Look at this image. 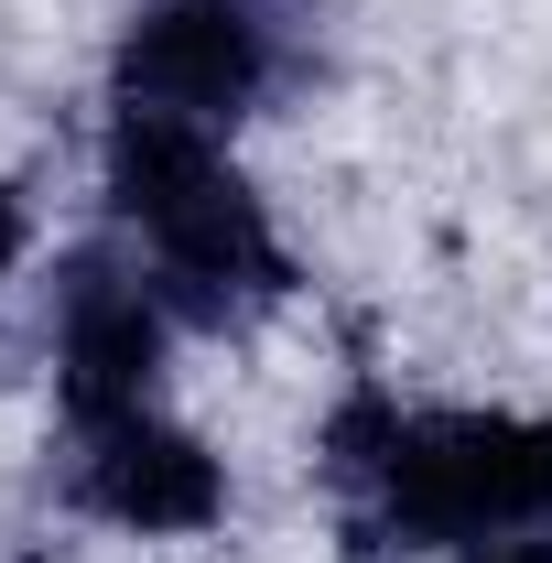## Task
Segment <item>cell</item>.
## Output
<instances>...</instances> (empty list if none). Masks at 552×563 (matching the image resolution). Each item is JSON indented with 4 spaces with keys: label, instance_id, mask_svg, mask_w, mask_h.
Returning a JSON list of instances; mask_svg holds the SVG:
<instances>
[{
    "label": "cell",
    "instance_id": "obj_1",
    "mask_svg": "<svg viewBox=\"0 0 552 563\" xmlns=\"http://www.w3.org/2000/svg\"><path fill=\"white\" fill-rule=\"evenodd\" d=\"M325 477L379 553L520 542L552 531V412H401L368 390L325 422Z\"/></svg>",
    "mask_w": 552,
    "mask_h": 563
},
{
    "label": "cell",
    "instance_id": "obj_2",
    "mask_svg": "<svg viewBox=\"0 0 552 563\" xmlns=\"http://www.w3.org/2000/svg\"><path fill=\"white\" fill-rule=\"evenodd\" d=\"M109 217L131 228V261L174 303V325H250L292 292V250L261 185L228 163V131L109 109Z\"/></svg>",
    "mask_w": 552,
    "mask_h": 563
},
{
    "label": "cell",
    "instance_id": "obj_3",
    "mask_svg": "<svg viewBox=\"0 0 552 563\" xmlns=\"http://www.w3.org/2000/svg\"><path fill=\"white\" fill-rule=\"evenodd\" d=\"M292 66H303V22L281 0H152L131 33H120L109 109L239 131Z\"/></svg>",
    "mask_w": 552,
    "mask_h": 563
},
{
    "label": "cell",
    "instance_id": "obj_4",
    "mask_svg": "<svg viewBox=\"0 0 552 563\" xmlns=\"http://www.w3.org/2000/svg\"><path fill=\"white\" fill-rule=\"evenodd\" d=\"M163 347H174V303L152 292V272L120 250H76L55 282V390L76 433L163 412Z\"/></svg>",
    "mask_w": 552,
    "mask_h": 563
},
{
    "label": "cell",
    "instance_id": "obj_5",
    "mask_svg": "<svg viewBox=\"0 0 552 563\" xmlns=\"http://www.w3.org/2000/svg\"><path fill=\"white\" fill-rule=\"evenodd\" d=\"M76 509L109 520V531H141V542H185L228 509V466L185 422L131 412V422H98L76 433Z\"/></svg>",
    "mask_w": 552,
    "mask_h": 563
},
{
    "label": "cell",
    "instance_id": "obj_6",
    "mask_svg": "<svg viewBox=\"0 0 552 563\" xmlns=\"http://www.w3.org/2000/svg\"><path fill=\"white\" fill-rule=\"evenodd\" d=\"M22 250H33V207H22V185H0V282L22 272Z\"/></svg>",
    "mask_w": 552,
    "mask_h": 563
},
{
    "label": "cell",
    "instance_id": "obj_7",
    "mask_svg": "<svg viewBox=\"0 0 552 563\" xmlns=\"http://www.w3.org/2000/svg\"><path fill=\"white\" fill-rule=\"evenodd\" d=\"M444 563H552V531H520V542H477V553H444Z\"/></svg>",
    "mask_w": 552,
    "mask_h": 563
}]
</instances>
